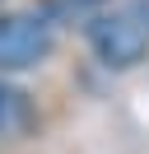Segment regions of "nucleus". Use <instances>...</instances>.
Listing matches in <instances>:
<instances>
[{
  "label": "nucleus",
  "mask_w": 149,
  "mask_h": 154,
  "mask_svg": "<svg viewBox=\"0 0 149 154\" xmlns=\"http://www.w3.org/2000/svg\"><path fill=\"white\" fill-rule=\"evenodd\" d=\"M84 47L102 70H140L149 61V0H121V5H98L79 23Z\"/></svg>",
  "instance_id": "nucleus-1"
},
{
  "label": "nucleus",
  "mask_w": 149,
  "mask_h": 154,
  "mask_svg": "<svg viewBox=\"0 0 149 154\" xmlns=\"http://www.w3.org/2000/svg\"><path fill=\"white\" fill-rule=\"evenodd\" d=\"M56 23L37 10H0V75H28L56 51Z\"/></svg>",
  "instance_id": "nucleus-2"
},
{
  "label": "nucleus",
  "mask_w": 149,
  "mask_h": 154,
  "mask_svg": "<svg viewBox=\"0 0 149 154\" xmlns=\"http://www.w3.org/2000/svg\"><path fill=\"white\" fill-rule=\"evenodd\" d=\"M37 131H42L37 98L23 84H14V75H0V140L19 145V140H33Z\"/></svg>",
  "instance_id": "nucleus-3"
},
{
  "label": "nucleus",
  "mask_w": 149,
  "mask_h": 154,
  "mask_svg": "<svg viewBox=\"0 0 149 154\" xmlns=\"http://www.w3.org/2000/svg\"><path fill=\"white\" fill-rule=\"evenodd\" d=\"M74 5H84V10H98V5H112V0H74Z\"/></svg>",
  "instance_id": "nucleus-4"
},
{
  "label": "nucleus",
  "mask_w": 149,
  "mask_h": 154,
  "mask_svg": "<svg viewBox=\"0 0 149 154\" xmlns=\"http://www.w3.org/2000/svg\"><path fill=\"white\" fill-rule=\"evenodd\" d=\"M0 5H5V0H0Z\"/></svg>",
  "instance_id": "nucleus-5"
}]
</instances>
